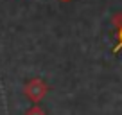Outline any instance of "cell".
I'll return each instance as SVG.
<instances>
[{"instance_id":"1","label":"cell","mask_w":122,"mask_h":115,"mask_svg":"<svg viewBox=\"0 0 122 115\" xmlns=\"http://www.w3.org/2000/svg\"><path fill=\"white\" fill-rule=\"evenodd\" d=\"M47 92H49V86H47V83L43 79H40V77L29 79L25 83V86H23V94H25L34 104H38L40 101L47 95Z\"/></svg>"},{"instance_id":"2","label":"cell","mask_w":122,"mask_h":115,"mask_svg":"<svg viewBox=\"0 0 122 115\" xmlns=\"http://www.w3.org/2000/svg\"><path fill=\"white\" fill-rule=\"evenodd\" d=\"M25 115H47V113H45V110H43L40 104H34V106H30L29 110L25 111Z\"/></svg>"},{"instance_id":"3","label":"cell","mask_w":122,"mask_h":115,"mask_svg":"<svg viewBox=\"0 0 122 115\" xmlns=\"http://www.w3.org/2000/svg\"><path fill=\"white\" fill-rule=\"evenodd\" d=\"M113 23L117 25V29H120V27H122V15H120V13L113 16Z\"/></svg>"},{"instance_id":"4","label":"cell","mask_w":122,"mask_h":115,"mask_svg":"<svg viewBox=\"0 0 122 115\" xmlns=\"http://www.w3.org/2000/svg\"><path fill=\"white\" fill-rule=\"evenodd\" d=\"M118 40H120V45H122V27L118 29Z\"/></svg>"},{"instance_id":"5","label":"cell","mask_w":122,"mask_h":115,"mask_svg":"<svg viewBox=\"0 0 122 115\" xmlns=\"http://www.w3.org/2000/svg\"><path fill=\"white\" fill-rule=\"evenodd\" d=\"M61 2H70V0H61Z\"/></svg>"}]
</instances>
